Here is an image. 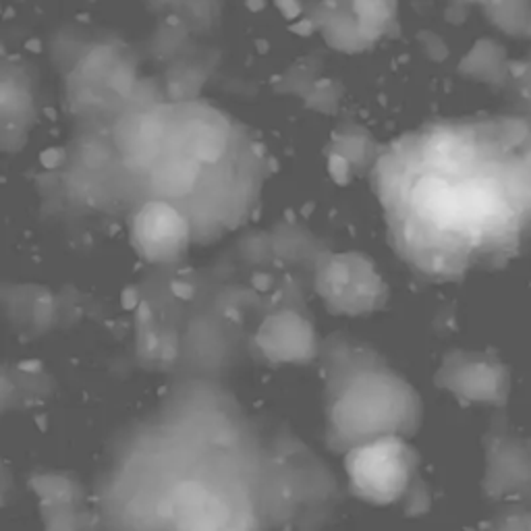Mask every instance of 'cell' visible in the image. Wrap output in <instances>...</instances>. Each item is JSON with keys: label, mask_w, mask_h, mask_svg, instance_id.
Listing matches in <instances>:
<instances>
[{"label": "cell", "mask_w": 531, "mask_h": 531, "mask_svg": "<svg viewBox=\"0 0 531 531\" xmlns=\"http://www.w3.org/2000/svg\"><path fill=\"white\" fill-rule=\"evenodd\" d=\"M411 471L409 450L395 438H382L355 450L349 475L355 488L372 500H392L407 486Z\"/></svg>", "instance_id": "6da1fadb"}, {"label": "cell", "mask_w": 531, "mask_h": 531, "mask_svg": "<svg viewBox=\"0 0 531 531\" xmlns=\"http://www.w3.org/2000/svg\"><path fill=\"white\" fill-rule=\"evenodd\" d=\"M195 170L189 162H168L156 170L154 185L160 193L166 195H181L193 187Z\"/></svg>", "instance_id": "7a4b0ae2"}]
</instances>
